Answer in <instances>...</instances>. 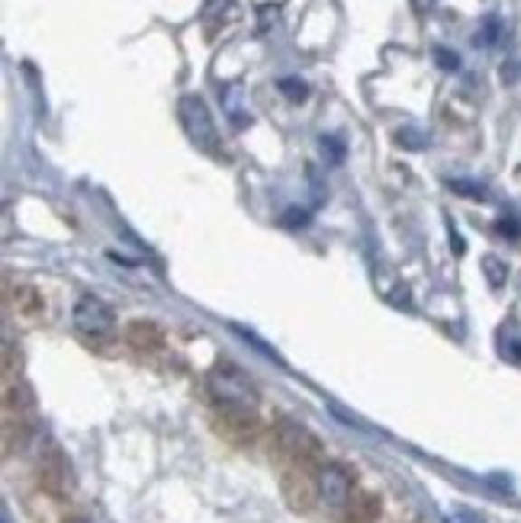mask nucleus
<instances>
[{
    "mask_svg": "<svg viewBox=\"0 0 521 523\" xmlns=\"http://www.w3.org/2000/svg\"><path fill=\"white\" fill-rule=\"evenodd\" d=\"M206 386H210V395L216 398L219 408L254 411V408H258V402H260L258 386H254V382L248 379L245 373H242L239 366L225 363V360L210 369V379H206Z\"/></svg>",
    "mask_w": 521,
    "mask_h": 523,
    "instance_id": "nucleus-1",
    "label": "nucleus"
},
{
    "mask_svg": "<svg viewBox=\"0 0 521 523\" xmlns=\"http://www.w3.org/2000/svg\"><path fill=\"white\" fill-rule=\"evenodd\" d=\"M177 116H181V126L187 132V138L196 145L200 151L219 158L223 148H219V132H216V122H213V113L206 107L200 94H184L181 103H177Z\"/></svg>",
    "mask_w": 521,
    "mask_h": 523,
    "instance_id": "nucleus-2",
    "label": "nucleus"
},
{
    "mask_svg": "<svg viewBox=\"0 0 521 523\" xmlns=\"http://www.w3.org/2000/svg\"><path fill=\"white\" fill-rule=\"evenodd\" d=\"M274 440H277V450H280L283 456L289 459V462H297V466L309 469L312 462H318V459H322V444H318V437L312 434L309 427H306V424H299V421H289V417L277 421Z\"/></svg>",
    "mask_w": 521,
    "mask_h": 523,
    "instance_id": "nucleus-3",
    "label": "nucleus"
},
{
    "mask_svg": "<svg viewBox=\"0 0 521 523\" xmlns=\"http://www.w3.org/2000/svg\"><path fill=\"white\" fill-rule=\"evenodd\" d=\"M71 324L87 341H107L116 331V315L107 302L97 299V295H81V299L74 302Z\"/></svg>",
    "mask_w": 521,
    "mask_h": 523,
    "instance_id": "nucleus-4",
    "label": "nucleus"
},
{
    "mask_svg": "<svg viewBox=\"0 0 521 523\" xmlns=\"http://www.w3.org/2000/svg\"><path fill=\"white\" fill-rule=\"evenodd\" d=\"M318 498L328 504V508H347L351 504V491H355V479L341 462H326L318 466Z\"/></svg>",
    "mask_w": 521,
    "mask_h": 523,
    "instance_id": "nucleus-5",
    "label": "nucleus"
},
{
    "mask_svg": "<svg viewBox=\"0 0 521 523\" xmlns=\"http://www.w3.org/2000/svg\"><path fill=\"white\" fill-rule=\"evenodd\" d=\"M280 491H283V498H287V504L293 510H309L312 504H316V498H318V481L309 475V469L293 462L289 469H283Z\"/></svg>",
    "mask_w": 521,
    "mask_h": 523,
    "instance_id": "nucleus-6",
    "label": "nucleus"
},
{
    "mask_svg": "<svg viewBox=\"0 0 521 523\" xmlns=\"http://www.w3.org/2000/svg\"><path fill=\"white\" fill-rule=\"evenodd\" d=\"M499 353L508 363H521V324L506 322L499 331Z\"/></svg>",
    "mask_w": 521,
    "mask_h": 523,
    "instance_id": "nucleus-7",
    "label": "nucleus"
},
{
    "mask_svg": "<svg viewBox=\"0 0 521 523\" xmlns=\"http://www.w3.org/2000/svg\"><path fill=\"white\" fill-rule=\"evenodd\" d=\"M129 344L136 350H155L161 344V331L152 322H132L129 328Z\"/></svg>",
    "mask_w": 521,
    "mask_h": 523,
    "instance_id": "nucleus-8",
    "label": "nucleus"
},
{
    "mask_svg": "<svg viewBox=\"0 0 521 523\" xmlns=\"http://www.w3.org/2000/svg\"><path fill=\"white\" fill-rule=\"evenodd\" d=\"M14 299H16V312H20V315H29V318L43 315L45 302H43V295H39L33 286H16Z\"/></svg>",
    "mask_w": 521,
    "mask_h": 523,
    "instance_id": "nucleus-9",
    "label": "nucleus"
},
{
    "mask_svg": "<svg viewBox=\"0 0 521 523\" xmlns=\"http://www.w3.org/2000/svg\"><path fill=\"white\" fill-rule=\"evenodd\" d=\"M502 29H506V26H502L499 16H486L483 26H479L477 36H473V45H477V49H492V45H499Z\"/></svg>",
    "mask_w": 521,
    "mask_h": 523,
    "instance_id": "nucleus-10",
    "label": "nucleus"
},
{
    "mask_svg": "<svg viewBox=\"0 0 521 523\" xmlns=\"http://www.w3.org/2000/svg\"><path fill=\"white\" fill-rule=\"evenodd\" d=\"M235 97H239V87H225V94H223L225 116L232 119V126H235V129H245V126H251V113H245V109L235 103Z\"/></svg>",
    "mask_w": 521,
    "mask_h": 523,
    "instance_id": "nucleus-11",
    "label": "nucleus"
},
{
    "mask_svg": "<svg viewBox=\"0 0 521 523\" xmlns=\"http://www.w3.org/2000/svg\"><path fill=\"white\" fill-rule=\"evenodd\" d=\"M483 273H486V280H489L492 289H502L506 286V280H508V264L496 257V254H486L483 257Z\"/></svg>",
    "mask_w": 521,
    "mask_h": 523,
    "instance_id": "nucleus-12",
    "label": "nucleus"
},
{
    "mask_svg": "<svg viewBox=\"0 0 521 523\" xmlns=\"http://www.w3.org/2000/svg\"><path fill=\"white\" fill-rule=\"evenodd\" d=\"M448 187L454 190L457 196H463V200H479V202L489 200V190H486L483 183H477V180L457 177V180H448Z\"/></svg>",
    "mask_w": 521,
    "mask_h": 523,
    "instance_id": "nucleus-13",
    "label": "nucleus"
},
{
    "mask_svg": "<svg viewBox=\"0 0 521 523\" xmlns=\"http://www.w3.org/2000/svg\"><path fill=\"white\" fill-rule=\"evenodd\" d=\"M232 331H235V334H239L242 341H245V344H251L254 350L260 353V357H268V360H274V363H280V366H283V357H280V353H277L274 347L268 344V341H260V337L254 334V331H245V328H242V324H232Z\"/></svg>",
    "mask_w": 521,
    "mask_h": 523,
    "instance_id": "nucleus-14",
    "label": "nucleus"
},
{
    "mask_svg": "<svg viewBox=\"0 0 521 523\" xmlns=\"http://www.w3.org/2000/svg\"><path fill=\"white\" fill-rule=\"evenodd\" d=\"M351 514L357 523H374L380 517V501L374 495H361L357 501H351Z\"/></svg>",
    "mask_w": 521,
    "mask_h": 523,
    "instance_id": "nucleus-15",
    "label": "nucleus"
},
{
    "mask_svg": "<svg viewBox=\"0 0 521 523\" xmlns=\"http://www.w3.org/2000/svg\"><path fill=\"white\" fill-rule=\"evenodd\" d=\"M277 90H280L289 103H306V97H309V84L299 78H280L277 80Z\"/></svg>",
    "mask_w": 521,
    "mask_h": 523,
    "instance_id": "nucleus-16",
    "label": "nucleus"
},
{
    "mask_svg": "<svg viewBox=\"0 0 521 523\" xmlns=\"http://www.w3.org/2000/svg\"><path fill=\"white\" fill-rule=\"evenodd\" d=\"M499 80L506 87H515V84H521V49H515L512 55L502 61V68H499Z\"/></svg>",
    "mask_w": 521,
    "mask_h": 523,
    "instance_id": "nucleus-17",
    "label": "nucleus"
},
{
    "mask_svg": "<svg viewBox=\"0 0 521 523\" xmlns=\"http://www.w3.org/2000/svg\"><path fill=\"white\" fill-rule=\"evenodd\" d=\"M318 148H322V154H326L332 164H341V161H345V142H341V138L322 135L318 138Z\"/></svg>",
    "mask_w": 521,
    "mask_h": 523,
    "instance_id": "nucleus-18",
    "label": "nucleus"
},
{
    "mask_svg": "<svg viewBox=\"0 0 521 523\" xmlns=\"http://www.w3.org/2000/svg\"><path fill=\"white\" fill-rule=\"evenodd\" d=\"M431 55H434V61H438L441 71H460V55H457V51L444 49V45H434Z\"/></svg>",
    "mask_w": 521,
    "mask_h": 523,
    "instance_id": "nucleus-19",
    "label": "nucleus"
},
{
    "mask_svg": "<svg viewBox=\"0 0 521 523\" xmlns=\"http://www.w3.org/2000/svg\"><path fill=\"white\" fill-rule=\"evenodd\" d=\"M280 222H283V229H306V225H309V212H306V209L289 206L287 212L280 215Z\"/></svg>",
    "mask_w": 521,
    "mask_h": 523,
    "instance_id": "nucleus-20",
    "label": "nucleus"
},
{
    "mask_svg": "<svg viewBox=\"0 0 521 523\" xmlns=\"http://www.w3.org/2000/svg\"><path fill=\"white\" fill-rule=\"evenodd\" d=\"M499 235H506V238H518L521 235V225H518V219H512V215H502L499 219Z\"/></svg>",
    "mask_w": 521,
    "mask_h": 523,
    "instance_id": "nucleus-21",
    "label": "nucleus"
},
{
    "mask_svg": "<svg viewBox=\"0 0 521 523\" xmlns=\"http://www.w3.org/2000/svg\"><path fill=\"white\" fill-rule=\"evenodd\" d=\"M444 523H483L473 510H450L448 517H444Z\"/></svg>",
    "mask_w": 521,
    "mask_h": 523,
    "instance_id": "nucleus-22",
    "label": "nucleus"
},
{
    "mask_svg": "<svg viewBox=\"0 0 521 523\" xmlns=\"http://www.w3.org/2000/svg\"><path fill=\"white\" fill-rule=\"evenodd\" d=\"M399 145H405V148H425V138H422L419 132L405 129V132H399Z\"/></svg>",
    "mask_w": 521,
    "mask_h": 523,
    "instance_id": "nucleus-23",
    "label": "nucleus"
},
{
    "mask_svg": "<svg viewBox=\"0 0 521 523\" xmlns=\"http://www.w3.org/2000/svg\"><path fill=\"white\" fill-rule=\"evenodd\" d=\"M450 244H454V254H457V257H460V254L467 251V244H463V238L454 231V225H450Z\"/></svg>",
    "mask_w": 521,
    "mask_h": 523,
    "instance_id": "nucleus-24",
    "label": "nucleus"
}]
</instances>
